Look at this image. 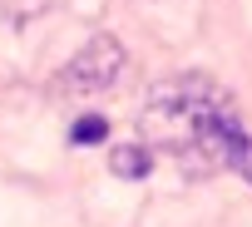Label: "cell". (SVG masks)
Here are the masks:
<instances>
[{
  "label": "cell",
  "mask_w": 252,
  "mask_h": 227,
  "mask_svg": "<svg viewBox=\"0 0 252 227\" xmlns=\"http://www.w3.org/2000/svg\"><path fill=\"white\" fill-rule=\"evenodd\" d=\"M104 134H109V124L99 119V114H84V119L69 129V143H79V148H94V143H104Z\"/></svg>",
  "instance_id": "obj_4"
},
{
  "label": "cell",
  "mask_w": 252,
  "mask_h": 227,
  "mask_svg": "<svg viewBox=\"0 0 252 227\" xmlns=\"http://www.w3.org/2000/svg\"><path fill=\"white\" fill-rule=\"evenodd\" d=\"M139 143L173 158L188 178L252 173V134L237 119L232 94L208 74H173L149 89L139 109Z\"/></svg>",
  "instance_id": "obj_1"
},
{
  "label": "cell",
  "mask_w": 252,
  "mask_h": 227,
  "mask_svg": "<svg viewBox=\"0 0 252 227\" xmlns=\"http://www.w3.org/2000/svg\"><path fill=\"white\" fill-rule=\"evenodd\" d=\"M247 183H252V173H247Z\"/></svg>",
  "instance_id": "obj_5"
},
{
  "label": "cell",
  "mask_w": 252,
  "mask_h": 227,
  "mask_svg": "<svg viewBox=\"0 0 252 227\" xmlns=\"http://www.w3.org/2000/svg\"><path fill=\"white\" fill-rule=\"evenodd\" d=\"M109 168H114L119 178L139 183V178H149V173H154V148H149V143H114Z\"/></svg>",
  "instance_id": "obj_3"
},
{
  "label": "cell",
  "mask_w": 252,
  "mask_h": 227,
  "mask_svg": "<svg viewBox=\"0 0 252 227\" xmlns=\"http://www.w3.org/2000/svg\"><path fill=\"white\" fill-rule=\"evenodd\" d=\"M124 69H129V55H124V45L114 35H94L60 74H55V94H69V99H104Z\"/></svg>",
  "instance_id": "obj_2"
}]
</instances>
